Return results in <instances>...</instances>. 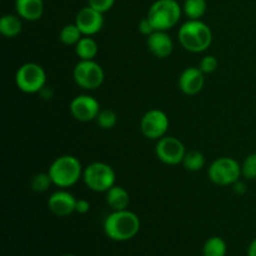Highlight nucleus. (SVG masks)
<instances>
[{
    "label": "nucleus",
    "mask_w": 256,
    "mask_h": 256,
    "mask_svg": "<svg viewBox=\"0 0 256 256\" xmlns=\"http://www.w3.org/2000/svg\"><path fill=\"white\" fill-rule=\"evenodd\" d=\"M140 230V219L130 210L112 212L104 220V232L114 242H128L136 236Z\"/></svg>",
    "instance_id": "1"
},
{
    "label": "nucleus",
    "mask_w": 256,
    "mask_h": 256,
    "mask_svg": "<svg viewBox=\"0 0 256 256\" xmlns=\"http://www.w3.org/2000/svg\"><path fill=\"white\" fill-rule=\"evenodd\" d=\"M178 39L186 52L198 54L209 49L212 42V32L202 20H188L179 28Z\"/></svg>",
    "instance_id": "2"
},
{
    "label": "nucleus",
    "mask_w": 256,
    "mask_h": 256,
    "mask_svg": "<svg viewBox=\"0 0 256 256\" xmlns=\"http://www.w3.org/2000/svg\"><path fill=\"white\" fill-rule=\"evenodd\" d=\"M82 172L84 169L82 162L74 155H62L56 158L48 169L52 185L60 189H66L76 184L80 178H82Z\"/></svg>",
    "instance_id": "3"
},
{
    "label": "nucleus",
    "mask_w": 256,
    "mask_h": 256,
    "mask_svg": "<svg viewBox=\"0 0 256 256\" xmlns=\"http://www.w3.org/2000/svg\"><path fill=\"white\" fill-rule=\"evenodd\" d=\"M182 8L176 0H156L149 8L146 18L155 30L168 32L180 22Z\"/></svg>",
    "instance_id": "4"
},
{
    "label": "nucleus",
    "mask_w": 256,
    "mask_h": 256,
    "mask_svg": "<svg viewBox=\"0 0 256 256\" xmlns=\"http://www.w3.org/2000/svg\"><path fill=\"white\" fill-rule=\"evenodd\" d=\"M114 169L102 162H94L88 165L82 172V180L88 189L95 192H106L115 185Z\"/></svg>",
    "instance_id": "5"
},
{
    "label": "nucleus",
    "mask_w": 256,
    "mask_h": 256,
    "mask_svg": "<svg viewBox=\"0 0 256 256\" xmlns=\"http://www.w3.org/2000/svg\"><path fill=\"white\" fill-rule=\"evenodd\" d=\"M15 84L25 94H36L46 85V72L36 62H25L15 72Z\"/></svg>",
    "instance_id": "6"
},
{
    "label": "nucleus",
    "mask_w": 256,
    "mask_h": 256,
    "mask_svg": "<svg viewBox=\"0 0 256 256\" xmlns=\"http://www.w3.org/2000/svg\"><path fill=\"white\" fill-rule=\"evenodd\" d=\"M209 179L219 186L234 185L242 176V165L234 158H218L208 170Z\"/></svg>",
    "instance_id": "7"
},
{
    "label": "nucleus",
    "mask_w": 256,
    "mask_h": 256,
    "mask_svg": "<svg viewBox=\"0 0 256 256\" xmlns=\"http://www.w3.org/2000/svg\"><path fill=\"white\" fill-rule=\"evenodd\" d=\"M72 78L78 86L84 90H95L102 85L105 72L95 60H80L72 70Z\"/></svg>",
    "instance_id": "8"
},
{
    "label": "nucleus",
    "mask_w": 256,
    "mask_h": 256,
    "mask_svg": "<svg viewBox=\"0 0 256 256\" xmlns=\"http://www.w3.org/2000/svg\"><path fill=\"white\" fill-rule=\"evenodd\" d=\"M185 154H186L185 145L178 138L165 135L162 139L156 140L155 155L162 164L172 165V166L182 164Z\"/></svg>",
    "instance_id": "9"
},
{
    "label": "nucleus",
    "mask_w": 256,
    "mask_h": 256,
    "mask_svg": "<svg viewBox=\"0 0 256 256\" xmlns=\"http://www.w3.org/2000/svg\"><path fill=\"white\" fill-rule=\"evenodd\" d=\"M169 118L160 109H152L142 115L140 120V130L142 135L150 140H159L165 136L169 129Z\"/></svg>",
    "instance_id": "10"
},
{
    "label": "nucleus",
    "mask_w": 256,
    "mask_h": 256,
    "mask_svg": "<svg viewBox=\"0 0 256 256\" xmlns=\"http://www.w3.org/2000/svg\"><path fill=\"white\" fill-rule=\"evenodd\" d=\"M69 110L72 116L75 120L82 122L96 120L98 114L100 112V104L92 95H78L70 102Z\"/></svg>",
    "instance_id": "11"
},
{
    "label": "nucleus",
    "mask_w": 256,
    "mask_h": 256,
    "mask_svg": "<svg viewBox=\"0 0 256 256\" xmlns=\"http://www.w3.org/2000/svg\"><path fill=\"white\" fill-rule=\"evenodd\" d=\"M75 24L84 36H92L104 26V14L88 5L78 12Z\"/></svg>",
    "instance_id": "12"
},
{
    "label": "nucleus",
    "mask_w": 256,
    "mask_h": 256,
    "mask_svg": "<svg viewBox=\"0 0 256 256\" xmlns=\"http://www.w3.org/2000/svg\"><path fill=\"white\" fill-rule=\"evenodd\" d=\"M75 206H76L75 196L64 189L52 192L48 200V208L50 212L60 218L69 216L72 212H75Z\"/></svg>",
    "instance_id": "13"
},
{
    "label": "nucleus",
    "mask_w": 256,
    "mask_h": 256,
    "mask_svg": "<svg viewBox=\"0 0 256 256\" xmlns=\"http://www.w3.org/2000/svg\"><path fill=\"white\" fill-rule=\"evenodd\" d=\"M204 72L200 70V68L190 66L182 70L179 76V89L185 95H196L202 90L205 84Z\"/></svg>",
    "instance_id": "14"
},
{
    "label": "nucleus",
    "mask_w": 256,
    "mask_h": 256,
    "mask_svg": "<svg viewBox=\"0 0 256 256\" xmlns=\"http://www.w3.org/2000/svg\"><path fill=\"white\" fill-rule=\"evenodd\" d=\"M146 45L149 52L159 59L170 56L174 50V42L170 35L166 32H159V30H155L152 34L146 36Z\"/></svg>",
    "instance_id": "15"
},
{
    "label": "nucleus",
    "mask_w": 256,
    "mask_h": 256,
    "mask_svg": "<svg viewBox=\"0 0 256 256\" xmlns=\"http://www.w3.org/2000/svg\"><path fill=\"white\" fill-rule=\"evenodd\" d=\"M16 14L26 22H38L44 14L42 0H15Z\"/></svg>",
    "instance_id": "16"
},
{
    "label": "nucleus",
    "mask_w": 256,
    "mask_h": 256,
    "mask_svg": "<svg viewBox=\"0 0 256 256\" xmlns=\"http://www.w3.org/2000/svg\"><path fill=\"white\" fill-rule=\"evenodd\" d=\"M106 204L112 212L128 209L130 204V195L126 189L119 185H114L106 192Z\"/></svg>",
    "instance_id": "17"
},
{
    "label": "nucleus",
    "mask_w": 256,
    "mask_h": 256,
    "mask_svg": "<svg viewBox=\"0 0 256 256\" xmlns=\"http://www.w3.org/2000/svg\"><path fill=\"white\" fill-rule=\"evenodd\" d=\"M19 15L6 14L0 19V32L5 38H15L22 32V22Z\"/></svg>",
    "instance_id": "18"
},
{
    "label": "nucleus",
    "mask_w": 256,
    "mask_h": 256,
    "mask_svg": "<svg viewBox=\"0 0 256 256\" xmlns=\"http://www.w3.org/2000/svg\"><path fill=\"white\" fill-rule=\"evenodd\" d=\"M98 52V42L92 36H82L75 45V54L80 60H94Z\"/></svg>",
    "instance_id": "19"
},
{
    "label": "nucleus",
    "mask_w": 256,
    "mask_h": 256,
    "mask_svg": "<svg viewBox=\"0 0 256 256\" xmlns=\"http://www.w3.org/2000/svg\"><path fill=\"white\" fill-rule=\"evenodd\" d=\"M208 9L206 0H185L182 4V12L189 20H200Z\"/></svg>",
    "instance_id": "20"
},
{
    "label": "nucleus",
    "mask_w": 256,
    "mask_h": 256,
    "mask_svg": "<svg viewBox=\"0 0 256 256\" xmlns=\"http://www.w3.org/2000/svg\"><path fill=\"white\" fill-rule=\"evenodd\" d=\"M228 246L224 239L219 236H212L205 242L202 248V256H226Z\"/></svg>",
    "instance_id": "21"
},
{
    "label": "nucleus",
    "mask_w": 256,
    "mask_h": 256,
    "mask_svg": "<svg viewBox=\"0 0 256 256\" xmlns=\"http://www.w3.org/2000/svg\"><path fill=\"white\" fill-rule=\"evenodd\" d=\"M182 164L188 172H199L205 166V156L198 150H190L186 152Z\"/></svg>",
    "instance_id": "22"
},
{
    "label": "nucleus",
    "mask_w": 256,
    "mask_h": 256,
    "mask_svg": "<svg viewBox=\"0 0 256 256\" xmlns=\"http://www.w3.org/2000/svg\"><path fill=\"white\" fill-rule=\"evenodd\" d=\"M84 35L82 34V32L79 30V28L76 26V24H68L65 26H62V29L60 30L59 34V39L60 42H62L64 45H76V42H79Z\"/></svg>",
    "instance_id": "23"
},
{
    "label": "nucleus",
    "mask_w": 256,
    "mask_h": 256,
    "mask_svg": "<svg viewBox=\"0 0 256 256\" xmlns=\"http://www.w3.org/2000/svg\"><path fill=\"white\" fill-rule=\"evenodd\" d=\"M96 122L102 129L110 130L116 125L118 116L112 110L110 109H102L96 116Z\"/></svg>",
    "instance_id": "24"
},
{
    "label": "nucleus",
    "mask_w": 256,
    "mask_h": 256,
    "mask_svg": "<svg viewBox=\"0 0 256 256\" xmlns=\"http://www.w3.org/2000/svg\"><path fill=\"white\" fill-rule=\"evenodd\" d=\"M30 185H32V189L35 192H45L52 186V182L49 172H39V174L34 175Z\"/></svg>",
    "instance_id": "25"
},
{
    "label": "nucleus",
    "mask_w": 256,
    "mask_h": 256,
    "mask_svg": "<svg viewBox=\"0 0 256 256\" xmlns=\"http://www.w3.org/2000/svg\"><path fill=\"white\" fill-rule=\"evenodd\" d=\"M242 174L245 179H256V152L248 155L242 164Z\"/></svg>",
    "instance_id": "26"
},
{
    "label": "nucleus",
    "mask_w": 256,
    "mask_h": 256,
    "mask_svg": "<svg viewBox=\"0 0 256 256\" xmlns=\"http://www.w3.org/2000/svg\"><path fill=\"white\" fill-rule=\"evenodd\" d=\"M218 65H219V62L214 55H206L200 60L199 68L204 74H212L218 69Z\"/></svg>",
    "instance_id": "27"
},
{
    "label": "nucleus",
    "mask_w": 256,
    "mask_h": 256,
    "mask_svg": "<svg viewBox=\"0 0 256 256\" xmlns=\"http://www.w3.org/2000/svg\"><path fill=\"white\" fill-rule=\"evenodd\" d=\"M89 2V5L94 9H96L98 12H106L114 6L115 0H88Z\"/></svg>",
    "instance_id": "28"
},
{
    "label": "nucleus",
    "mask_w": 256,
    "mask_h": 256,
    "mask_svg": "<svg viewBox=\"0 0 256 256\" xmlns=\"http://www.w3.org/2000/svg\"><path fill=\"white\" fill-rule=\"evenodd\" d=\"M139 32H142V35H145V36H149L150 34H152V32H155L152 22H150L148 18H145V19H142V22H139Z\"/></svg>",
    "instance_id": "29"
},
{
    "label": "nucleus",
    "mask_w": 256,
    "mask_h": 256,
    "mask_svg": "<svg viewBox=\"0 0 256 256\" xmlns=\"http://www.w3.org/2000/svg\"><path fill=\"white\" fill-rule=\"evenodd\" d=\"M90 212V202L85 199L76 200V206H75V212L80 215H84Z\"/></svg>",
    "instance_id": "30"
},
{
    "label": "nucleus",
    "mask_w": 256,
    "mask_h": 256,
    "mask_svg": "<svg viewBox=\"0 0 256 256\" xmlns=\"http://www.w3.org/2000/svg\"><path fill=\"white\" fill-rule=\"evenodd\" d=\"M246 185H245V182H240V180H238L234 184V192H236V194H240L242 195L244 192H246Z\"/></svg>",
    "instance_id": "31"
},
{
    "label": "nucleus",
    "mask_w": 256,
    "mask_h": 256,
    "mask_svg": "<svg viewBox=\"0 0 256 256\" xmlns=\"http://www.w3.org/2000/svg\"><path fill=\"white\" fill-rule=\"evenodd\" d=\"M248 256H256V239L250 242L249 248H248Z\"/></svg>",
    "instance_id": "32"
},
{
    "label": "nucleus",
    "mask_w": 256,
    "mask_h": 256,
    "mask_svg": "<svg viewBox=\"0 0 256 256\" xmlns=\"http://www.w3.org/2000/svg\"><path fill=\"white\" fill-rule=\"evenodd\" d=\"M62 256H76V255H72V254H65V255H62Z\"/></svg>",
    "instance_id": "33"
}]
</instances>
